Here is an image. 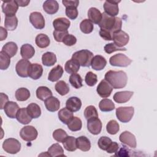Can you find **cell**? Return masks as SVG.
<instances>
[{
  "label": "cell",
  "instance_id": "cell-1",
  "mask_svg": "<svg viewBox=\"0 0 157 157\" xmlns=\"http://www.w3.org/2000/svg\"><path fill=\"white\" fill-rule=\"evenodd\" d=\"M104 79L110 84L113 88L120 89L126 86L128 77L126 72L123 71L110 70L105 73Z\"/></svg>",
  "mask_w": 157,
  "mask_h": 157
},
{
  "label": "cell",
  "instance_id": "cell-2",
  "mask_svg": "<svg viewBox=\"0 0 157 157\" xmlns=\"http://www.w3.org/2000/svg\"><path fill=\"white\" fill-rule=\"evenodd\" d=\"M101 29H103L113 33L120 31L122 26V20L119 17H112L105 12L102 13V19L99 23Z\"/></svg>",
  "mask_w": 157,
  "mask_h": 157
},
{
  "label": "cell",
  "instance_id": "cell-3",
  "mask_svg": "<svg viewBox=\"0 0 157 157\" xmlns=\"http://www.w3.org/2000/svg\"><path fill=\"white\" fill-rule=\"evenodd\" d=\"M93 58V53L91 51L81 50L74 53L71 59L78 62L81 66L90 67Z\"/></svg>",
  "mask_w": 157,
  "mask_h": 157
},
{
  "label": "cell",
  "instance_id": "cell-4",
  "mask_svg": "<svg viewBox=\"0 0 157 157\" xmlns=\"http://www.w3.org/2000/svg\"><path fill=\"white\" fill-rule=\"evenodd\" d=\"M133 107H120L116 109V116L118 120L122 123H128L134 115Z\"/></svg>",
  "mask_w": 157,
  "mask_h": 157
},
{
  "label": "cell",
  "instance_id": "cell-5",
  "mask_svg": "<svg viewBox=\"0 0 157 157\" xmlns=\"http://www.w3.org/2000/svg\"><path fill=\"white\" fill-rule=\"evenodd\" d=\"M2 148L8 153L16 154L21 149V144L16 139L9 138L3 142Z\"/></svg>",
  "mask_w": 157,
  "mask_h": 157
},
{
  "label": "cell",
  "instance_id": "cell-6",
  "mask_svg": "<svg viewBox=\"0 0 157 157\" xmlns=\"http://www.w3.org/2000/svg\"><path fill=\"white\" fill-rule=\"evenodd\" d=\"M109 63L113 66L127 67L132 63V60L124 54L118 53L110 58Z\"/></svg>",
  "mask_w": 157,
  "mask_h": 157
},
{
  "label": "cell",
  "instance_id": "cell-7",
  "mask_svg": "<svg viewBox=\"0 0 157 157\" xmlns=\"http://www.w3.org/2000/svg\"><path fill=\"white\" fill-rule=\"evenodd\" d=\"M38 135L37 129L33 126H26L21 128L20 132L21 138L25 141L31 142L35 140Z\"/></svg>",
  "mask_w": 157,
  "mask_h": 157
},
{
  "label": "cell",
  "instance_id": "cell-8",
  "mask_svg": "<svg viewBox=\"0 0 157 157\" xmlns=\"http://www.w3.org/2000/svg\"><path fill=\"white\" fill-rule=\"evenodd\" d=\"M96 91L100 97L102 98H106L110 96L113 91V87L107 80L103 79L98 84Z\"/></svg>",
  "mask_w": 157,
  "mask_h": 157
},
{
  "label": "cell",
  "instance_id": "cell-9",
  "mask_svg": "<svg viewBox=\"0 0 157 157\" xmlns=\"http://www.w3.org/2000/svg\"><path fill=\"white\" fill-rule=\"evenodd\" d=\"M31 63L28 59H21L19 60L15 66V71L17 75L21 77H28V70L31 65Z\"/></svg>",
  "mask_w": 157,
  "mask_h": 157
},
{
  "label": "cell",
  "instance_id": "cell-10",
  "mask_svg": "<svg viewBox=\"0 0 157 157\" xmlns=\"http://www.w3.org/2000/svg\"><path fill=\"white\" fill-rule=\"evenodd\" d=\"M113 43L118 47H123L128 44L129 40V35L124 31L120 30L113 33L112 36Z\"/></svg>",
  "mask_w": 157,
  "mask_h": 157
},
{
  "label": "cell",
  "instance_id": "cell-11",
  "mask_svg": "<svg viewBox=\"0 0 157 157\" xmlns=\"http://www.w3.org/2000/svg\"><path fill=\"white\" fill-rule=\"evenodd\" d=\"M87 129L88 131L93 134H99L102 130V123L98 117L91 118L87 120Z\"/></svg>",
  "mask_w": 157,
  "mask_h": 157
},
{
  "label": "cell",
  "instance_id": "cell-12",
  "mask_svg": "<svg viewBox=\"0 0 157 157\" xmlns=\"http://www.w3.org/2000/svg\"><path fill=\"white\" fill-rule=\"evenodd\" d=\"M29 21L36 29H42L45 27V19L40 12H33L31 13Z\"/></svg>",
  "mask_w": 157,
  "mask_h": 157
},
{
  "label": "cell",
  "instance_id": "cell-13",
  "mask_svg": "<svg viewBox=\"0 0 157 157\" xmlns=\"http://www.w3.org/2000/svg\"><path fill=\"white\" fill-rule=\"evenodd\" d=\"M119 140L122 144L128 145L131 148H135L136 147L137 143L135 136L128 131L123 132L120 135Z\"/></svg>",
  "mask_w": 157,
  "mask_h": 157
},
{
  "label": "cell",
  "instance_id": "cell-14",
  "mask_svg": "<svg viewBox=\"0 0 157 157\" xmlns=\"http://www.w3.org/2000/svg\"><path fill=\"white\" fill-rule=\"evenodd\" d=\"M18 9V5L15 1L3 2L2 4V11L7 17L14 16Z\"/></svg>",
  "mask_w": 157,
  "mask_h": 157
},
{
  "label": "cell",
  "instance_id": "cell-15",
  "mask_svg": "<svg viewBox=\"0 0 157 157\" xmlns=\"http://www.w3.org/2000/svg\"><path fill=\"white\" fill-rule=\"evenodd\" d=\"M120 1H106L104 4V12L107 15L115 17L119 12L118 3Z\"/></svg>",
  "mask_w": 157,
  "mask_h": 157
},
{
  "label": "cell",
  "instance_id": "cell-16",
  "mask_svg": "<svg viewBox=\"0 0 157 157\" xmlns=\"http://www.w3.org/2000/svg\"><path fill=\"white\" fill-rule=\"evenodd\" d=\"M20 109L18 105L13 101H9L4 107L6 115L10 118H15L17 113Z\"/></svg>",
  "mask_w": 157,
  "mask_h": 157
},
{
  "label": "cell",
  "instance_id": "cell-17",
  "mask_svg": "<svg viewBox=\"0 0 157 157\" xmlns=\"http://www.w3.org/2000/svg\"><path fill=\"white\" fill-rule=\"evenodd\" d=\"M43 67L37 63L31 64L28 70V76L33 80L39 79L42 75Z\"/></svg>",
  "mask_w": 157,
  "mask_h": 157
},
{
  "label": "cell",
  "instance_id": "cell-18",
  "mask_svg": "<svg viewBox=\"0 0 157 157\" xmlns=\"http://www.w3.org/2000/svg\"><path fill=\"white\" fill-rule=\"evenodd\" d=\"M70 25V21L64 17L57 18L53 21V26L56 31H67Z\"/></svg>",
  "mask_w": 157,
  "mask_h": 157
},
{
  "label": "cell",
  "instance_id": "cell-19",
  "mask_svg": "<svg viewBox=\"0 0 157 157\" xmlns=\"http://www.w3.org/2000/svg\"><path fill=\"white\" fill-rule=\"evenodd\" d=\"M82 107L81 100L75 96L69 98L66 102V107L72 112L78 111Z\"/></svg>",
  "mask_w": 157,
  "mask_h": 157
},
{
  "label": "cell",
  "instance_id": "cell-20",
  "mask_svg": "<svg viewBox=\"0 0 157 157\" xmlns=\"http://www.w3.org/2000/svg\"><path fill=\"white\" fill-rule=\"evenodd\" d=\"M134 93L130 91H123L117 92L113 95V100L119 104L125 103L129 101Z\"/></svg>",
  "mask_w": 157,
  "mask_h": 157
},
{
  "label": "cell",
  "instance_id": "cell-21",
  "mask_svg": "<svg viewBox=\"0 0 157 157\" xmlns=\"http://www.w3.org/2000/svg\"><path fill=\"white\" fill-rule=\"evenodd\" d=\"M107 61L104 57L101 55H96L93 56L90 65L94 70L101 71L105 67Z\"/></svg>",
  "mask_w": 157,
  "mask_h": 157
},
{
  "label": "cell",
  "instance_id": "cell-22",
  "mask_svg": "<svg viewBox=\"0 0 157 157\" xmlns=\"http://www.w3.org/2000/svg\"><path fill=\"white\" fill-rule=\"evenodd\" d=\"M43 9L47 13L52 15L59 10V4L55 0H47L43 4Z\"/></svg>",
  "mask_w": 157,
  "mask_h": 157
},
{
  "label": "cell",
  "instance_id": "cell-23",
  "mask_svg": "<svg viewBox=\"0 0 157 157\" xmlns=\"http://www.w3.org/2000/svg\"><path fill=\"white\" fill-rule=\"evenodd\" d=\"M44 103L47 110L49 112H56L59 110L60 107L59 101L54 96L47 98L44 101Z\"/></svg>",
  "mask_w": 157,
  "mask_h": 157
},
{
  "label": "cell",
  "instance_id": "cell-24",
  "mask_svg": "<svg viewBox=\"0 0 157 157\" xmlns=\"http://www.w3.org/2000/svg\"><path fill=\"white\" fill-rule=\"evenodd\" d=\"M58 115L59 120L65 124H67L74 117L72 112L67 109L66 107L61 109L59 111Z\"/></svg>",
  "mask_w": 157,
  "mask_h": 157
},
{
  "label": "cell",
  "instance_id": "cell-25",
  "mask_svg": "<svg viewBox=\"0 0 157 157\" xmlns=\"http://www.w3.org/2000/svg\"><path fill=\"white\" fill-rule=\"evenodd\" d=\"M88 17L92 23L99 25L102 19V13L97 8L91 7L88 11Z\"/></svg>",
  "mask_w": 157,
  "mask_h": 157
},
{
  "label": "cell",
  "instance_id": "cell-26",
  "mask_svg": "<svg viewBox=\"0 0 157 157\" xmlns=\"http://www.w3.org/2000/svg\"><path fill=\"white\" fill-rule=\"evenodd\" d=\"M63 74V68L60 65H57L52 68L48 75V80L51 82H56L62 77Z\"/></svg>",
  "mask_w": 157,
  "mask_h": 157
},
{
  "label": "cell",
  "instance_id": "cell-27",
  "mask_svg": "<svg viewBox=\"0 0 157 157\" xmlns=\"http://www.w3.org/2000/svg\"><path fill=\"white\" fill-rule=\"evenodd\" d=\"M16 118L18 122L23 124H27L32 120V118L28 113L26 108H20L17 113Z\"/></svg>",
  "mask_w": 157,
  "mask_h": 157
},
{
  "label": "cell",
  "instance_id": "cell-28",
  "mask_svg": "<svg viewBox=\"0 0 157 157\" xmlns=\"http://www.w3.org/2000/svg\"><path fill=\"white\" fill-rule=\"evenodd\" d=\"M77 148L83 151H87L91 148L90 140L85 136H80L76 139Z\"/></svg>",
  "mask_w": 157,
  "mask_h": 157
},
{
  "label": "cell",
  "instance_id": "cell-29",
  "mask_svg": "<svg viewBox=\"0 0 157 157\" xmlns=\"http://www.w3.org/2000/svg\"><path fill=\"white\" fill-rule=\"evenodd\" d=\"M34 53L35 50L31 45L29 44H25L21 47L20 55L23 59H30L34 55Z\"/></svg>",
  "mask_w": 157,
  "mask_h": 157
},
{
  "label": "cell",
  "instance_id": "cell-30",
  "mask_svg": "<svg viewBox=\"0 0 157 157\" xmlns=\"http://www.w3.org/2000/svg\"><path fill=\"white\" fill-rule=\"evenodd\" d=\"M36 96L39 99L45 101L47 98L52 96V92L48 87L41 86L36 90Z\"/></svg>",
  "mask_w": 157,
  "mask_h": 157
},
{
  "label": "cell",
  "instance_id": "cell-31",
  "mask_svg": "<svg viewBox=\"0 0 157 157\" xmlns=\"http://www.w3.org/2000/svg\"><path fill=\"white\" fill-rule=\"evenodd\" d=\"M42 62L45 66H53L56 62V55L50 52L44 53L42 56Z\"/></svg>",
  "mask_w": 157,
  "mask_h": 157
},
{
  "label": "cell",
  "instance_id": "cell-32",
  "mask_svg": "<svg viewBox=\"0 0 157 157\" xmlns=\"http://www.w3.org/2000/svg\"><path fill=\"white\" fill-rule=\"evenodd\" d=\"M80 64L76 61L71 59L66 61L64 65V69L68 74H75L77 73L80 69Z\"/></svg>",
  "mask_w": 157,
  "mask_h": 157
},
{
  "label": "cell",
  "instance_id": "cell-33",
  "mask_svg": "<svg viewBox=\"0 0 157 157\" xmlns=\"http://www.w3.org/2000/svg\"><path fill=\"white\" fill-rule=\"evenodd\" d=\"M35 42L36 45L40 48H44L47 47L50 43V40L48 36L45 34H38L36 37Z\"/></svg>",
  "mask_w": 157,
  "mask_h": 157
},
{
  "label": "cell",
  "instance_id": "cell-34",
  "mask_svg": "<svg viewBox=\"0 0 157 157\" xmlns=\"http://www.w3.org/2000/svg\"><path fill=\"white\" fill-rule=\"evenodd\" d=\"M18 46L13 42H9L6 43L2 48V51L7 54L10 58L14 56L17 52Z\"/></svg>",
  "mask_w": 157,
  "mask_h": 157
},
{
  "label": "cell",
  "instance_id": "cell-35",
  "mask_svg": "<svg viewBox=\"0 0 157 157\" xmlns=\"http://www.w3.org/2000/svg\"><path fill=\"white\" fill-rule=\"evenodd\" d=\"M26 110L28 113L32 118H37L41 115V109L39 105L36 103L29 104L27 106Z\"/></svg>",
  "mask_w": 157,
  "mask_h": 157
},
{
  "label": "cell",
  "instance_id": "cell-36",
  "mask_svg": "<svg viewBox=\"0 0 157 157\" xmlns=\"http://www.w3.org/2000/svg\"><path fill=\"white\" fill-rule=\"evenodd\" d=\"M18 25V19L15 15L7 17L6 16L4 20L5 28L9 31L15 30Z\"/></svg>",
  "mask_w": 157,
  "mask_h": 157
},
{
  "label": "cell",
  "instance_id": "cell-37",
  "mask_svg": "<svg viewBox=\"0 0 157 157\" xmlns=\"http://www.w3.org/2000/svg\"><path fill=\"white\" fill-rule=\"evenodd\" d=\"M64 148L69 151H74L77 150L76 139L73 136H67L62 142Z\"/></svg>",
  "mask_w": 157,
  "mask_h": 157
},
{
  "label": "cell",
  "instance_id": "cell-38",
  "mask_svg": "<svg viewBox=\"0 0 157 157\" xmlns=\"http://www.w3.org/2000/svg\"><path fill=\"white\" fill-rule=\"evenodd\" d=\"M47 153L49 155V156L52 157H55L58 156H64V150L62 147L58 143L52 145L48 149Z\"/></svg>",
  "mask_w": 157,
  "mask_h": 157
},
{
  "label": "cell",
  "instance_id": "cell-39",
  "mask_svg": "<svg viewBox=\"0 0 157 157\" xmlns=\"http://www.w3.org/2000/svg\"><path fill=\"white\" fill-rule=\"evenodd\" d=\"M99 107L102 112H110L114 110L115 106L112 100L105 98L99 102Z\"/></svg>",
  "mask_w": 157,
  "mask_h": 157
},
{
  "label": "cell",
  "instance_id": "cell-40",
  "mask_svg": "<svg viewBox=\"0 0 157 157\" xmlns=\"http://www.w3.org/2000/svg\"><path fill=\"white\" fill-rule=\"evenodd\" d=\"M30 97V92L26 88H20L15 91V98L18 101H25Z\"/></svg>",
  "mask_w": 157,
  "mask_h": 157
},
{
  "label": "cell",
  "instance_id": "cell-41",
  "mask_svg": "<svg viewBox=\"0 0 157 157\" xmlns=\"http://www.w3.org/2000/svg\"><path fill=\"white\" fill-rule=\"evenodd\" d=\"M82 82L83 80L78 74H72L69 77V83L76 89H79L83 86Z\"/></svg>",
  "mask_w": 157,
  "mask_h": 157
},
{
  "label": "cell",
  "instance_id": "cell-42",
  "mask_svg": "<svg viewBox=\"0 0 157 157\" xmlns=\"http://www.w3.org/2000/svg\"><path fill=\"white\" fill-rule=\"evenodd\" d=\"M69 129L72 131H78L82 129V120L77 117H74L71 121L67 124Z\"/></svg>",
  "mask_w": 157,
  "mask_h": 157
},
{
  "label": "cell",
  "instance_id": "cell-43",
  "mask_svg": "<svg viewBox=\"0 0 157 157\" xmlns=\"http://www.w3.org/2000/svg\"><path fill=\"white\" fill-rule=\"evenodd\" d=\"M55 90L61 96H64L69 93V87L64 81L59 80L55 84Z\"/></svg>",
  "mask_w": 157,
  "mask_h": 157
},
{
  "label": "cell",
  "instance_id": "cell-44",
  "mask_svg": "<svg viewBox=\"0 0 157 157\" xmlns=\"http://www.w3.org/2000/svg\"><path fill=\"white\" fill-rule=\"evenodd\" d=\"M94 28L93 23L88 19H84L80 23V29L85 34L91 33Z\"/></svg>",
  "mask_w": 157,
  "mask_h": 157
},
{
  "label": "cell",
  "instance_id": "cell-45",
  "mask_svg": "<svg viewBox=\"0 0 157 157\" xmlns=\"http://www.w3.org/2000/svg\"><path fill=\"white\" fill-rule=\"evenodd\" d=\"M10 64V57L3 51L0 52V69H7Z\"/></svg>",
  "mask_w": 157,
  "mask_h": 157
},
{
  "label": "cell",
  "instance_id": "cell-46",
  "mask_svg": "<svg viewBox=\"0 0 157 157\" xmlns=\"http://www.w3.org/2000/svg\"><path fill=\"white\" fill-rule=\"evenodd\" d=\"M106 130L111 135L116 134L120 130L119 124L115 120H110L106 125Z\"/></svg>",
  "mask_w": 157,
  "mask_h": 157
},
{
  "label": "cell",
  "instance_id": "cell-47",
  "mask_svg": "<svg viewBox=\"0 0 157 157\" xmlns=\"http://www.w3.org/2000/svg\"><path fill=\"white\" fill-rule=\"evenodd\" d=\"M67 137V134L66 132L62 129H57L53 132V139L58 142H63Z\"/></svg>",
  "mask_w": 157,
  "mask_h": 157
},
{
  "label": "cell",
  "instance_id": "cell-48",
  "mask_svg": "<svg viewBox=\"0 0 157 157\" xmlns=\"http://www.w3.org/2000/svg\"><path fill=\"white\" fill-rule=\"evenodd\" d=\"M84 116L86 120L91 118L98 117V113L95 107L93 105L87 106L84 110Z\"/></svg>",
  "mask_w": 157,
  "mask_h": 157
},
{
  "label": "cell",
  "instance_id": "cell-49",
  "mask_svg": "<svg viewBox=\"0 0 157 157\" xmlns=\"http://www.w3.org/2000/svg\"><path fill=\"white\" fill-rule=\"evenodd\" d=\"M112 140L107 136H102L98 140V147L102 150L106 151L112 143Z\"/></svg>",
  "mask_w": 157,
  "mask_h": 157
},
{
  "label": "cell",
  "instance_id": "cell-50",
  "mask_svg": "<svg viewBox=\"0 0 157 157\" xmlns=\"http://www.w3.org/2000/svg\"><path fill=\"white\" fill-rule=\"evenodd\" d=\"M85 83L89 86H93L95 85L98 82L97 75L93 72L90 71L86 73L85 78Z\"/></svg>",
  "mask_w": 157,
  "mask_h": 157
},
{
  "label": "cell",
  "instance_id": "cell-51",
  "mask_svg": "<svg viewBox=\"0 0 157 157\" xmlns=\"http://www.w3.org/2000/svg\"><path fill=\"white\" fill-rule=\"evenodd\" d=\"M104 51L108 54H111L112 53L116 51H126V48L124 47H118L114 43H109L104 46Z\"/></svg>",
  "mask_w": 157,
  "mask_h": 157
},
{
  "label": "cell",
  "instance_id": "cell-52",
  "mask_svg": "<svg viewBox=\"0 0 157 157\" xmlns=\"http://www.w3.org/2000/svg\"><path fill=\"white\" fill-rule=\"evenodd\" d=\"M65 13L66 16L71 20H75L78 16V10L77 7L74 6H69L66 7Z\"/></svg>",
  "mask_w": 157,
  "mask_h": 157
},
{
  "label": "cell",
  "instance_id": "cell-53",
  "mask_svg": "<svg viewBox=\"0 0 157 157\" xmlns=\"http://www.w3.org/2000/svg\"><path fill=\"white\" fill-rule=\"evenodd\" d=\"M67 31H56L55 30L53 33V36L55 40L58 42H63L64 38L66 35H67Z\"/></svg>",
  "mask_w": 157,
  "mask_h": 157
},
{
  "label": "cell",
  "instance_id": "cell-54",
  "mask_svg": "<svg viewBox=\"0 0 157 157\" xmlns=\"http://www.w3.org/2000/svg\"><path fill=\"white\" fill-rule=\"evenodd\" d=\"M63 42L67 46H72L76 44L77 39L74 36L68 34L64 38Z\"/></svg>",
  "mask_w": 157,
  "mask_h": 157
},
{
  "label": "cell",
  "instance_id": "cell-55",
  "mask_svg": "<svg viewBox=\"0 0 157 157\" xmlns=\"http://www.w3.org/2000/svg\"><path fill=\"white\" fill-rule=\"evenodd\" d=\"M130 151L129 150L126 148V147L125 146H122L120 149L118 150V151L115 153V154L114 155V156H120V157H126V156H129Z\"/></svg>",
  "mask_w": 157,
  "mask_h": 157
},
{
  "label": "cell",
  "instance_id": "cell-56",
  "mask_svg": "<svg viewBox=\"0 0 157 157\" xmlns=\"http://www.w3.org/2000/svg\"><path fill=\"white\" fill-rule=\"evenodd\" d=\"M99 35L103 39L105 40H112L113 34L107 30L101 29L99 31Z\"/></svg>",
  "mask_w": 157,
  "mask_h": 157
},
{
  "label": "cell",
  "instance_id": "cell-57",
  "mask_svg": "<svg viewBox=\"0 0 157 157\" xmlns=\"http://www.w3.org/2000/svg\"><path fill=\"white\" fill-rule=\"evenodd\" d=\"M119 149V145L116 142H112L111 144L107 149L106 151L108 153H115Z\"/></svg>",
  "mask_w": 157,
  "mask_h": 157
},
{
  "label": "cell",
  "instance_id": "cell-58",
  "mask_svg": "<svg viewBox=\"0 0 157 157\" xmlns=\"http://www.w3.org/2000/svg\"><path fill=\"white\" fill-rule=\"evenodd\" d=\"M62 3L66 7H67L69 6H74V7H77L79 4V1H77V0H75V1H70V0L65 1V0H63V1H62Z\"/></svg>",
  "mask_w": 157,
  "mask_h": 157
},
{
  "label": "cell",
  "instance_id": "cell-59",
  "mask_svg": "<svg viewBox=\"0 0 157 157\" xmlns=\"http://www.w3.org/2000/svg\"><path fill=\"white\" fill-rule=\"evenodd\" d=\"M9 102V98L7 95L6 94L1 93V109H3L5 105L7 104V102Z\"/></svg>",
  "mask_w": 157,
  "mask_h": 157
},
{
  "label": "cell",
  "instance_id": "cell-60",
  "mask_svg": "<svg viewBox=\"0 0 157 157\" xmlns=\"http://www.w3.org/2000/svg\"><path fill=\"white\" fill-rule=\"evenodd\" d=\"M0 31H1V38L0 40L2 41L4 39H6L7 37V31L6 28H4L3 27H0Z\"/></svg>",
  "mask_w": 157,
  "mask_h": 157
},
{
  "label": "cell",
  "instance_id": "cell-61",
  "mask_svg": "<svg viewBox=\"0 0 157 157\" xmlns=\"http://www.w3.org/2000/svg\"><path fill=\"white\" fill-rule=\"evenodd\" d=\"M18 6L20 7H25L28 5V4L30 2V1H23V0H17L15 1Z\"/></svg>",
  "mask_w": 157,
  "mask_h": 157
}]
</instances>
